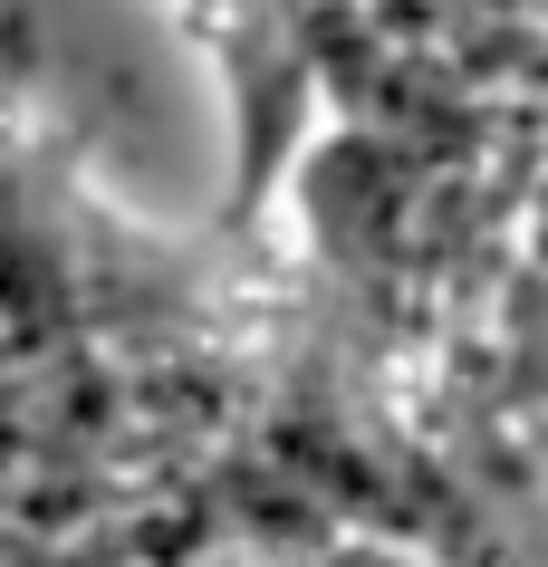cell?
Instances as JSON below:
<instances>
[{
  "mask_svg": "<svg viewBox=\"0 0 548 567\" xmlns=\"http://www.w3.org/2000/svg\"><path fill=\"white\" fill-rule=\"evenodd\" d=\"M0 87L77 125L116 174H183L193 68L154 0H0Z\"/></svg>",
  "mask_w": 548,
  "mask_h": 567,
  "instance_id": "1",
  "label": "cell"
}]
</instances>
